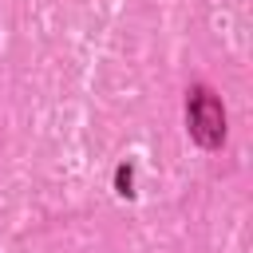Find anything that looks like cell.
I'll return each mask as SVG.
<instances>
[{
  "label": "cell",
  "mask_w": 253,
  "mask_h": 253,
  "mask_svg": "<svg viewBox=\"0 0 253 253\" xmlns=\"http://www.w3.org/2000/svg\"><path fill=\"white\" fill-rule=\"evenodd\" d=\"M190 134L202 146H217L225 138V111L206 87L190 91Z\"/></svg>",
  "instance_id": "cell-1"
},
{
  "label": "cell",
  "mask_w": 253,
  "mask_h": 253,
  "mask_svg": "<svg viewBox=\"0 0 253 253\" xmlns=\"http://www.w3.org/2000/svg\"><path fill=\"white\" fill-rule=\"evenodd\" d=\"M119 194H130V166H119Z\"/></svg>",
  "instance_id": "cell-2"
}]
</instances>
